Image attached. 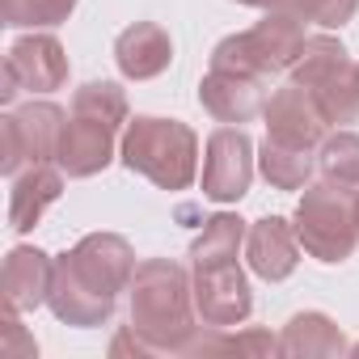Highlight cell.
<instances>
[{
    "mask_svg": "<svg viewBox=\"0 0 359 359\" xmlns=\"http://www.w3.org/2000/svg\"><path fill=\"white\" fill-rule=\"evenodd\" d=\"M110 161H114V127L110 123H97L89 114H68V127H64L55 165L68 177H93Z\"/></svg>",
    "mask_w": 359,
    "mask_h": 359,
    "instance_id": "cell-15",
    "label": "cell"
},
{
    "mask_svg": "<svg viewBox=\"0 0 359 359\" xmlns=\"http://www.w3.org/2000/svg\"><path fill=\"white\" fill-rule=\"evenodd\" d=\"M275 9H283L300 22H313L321 30H342L359 13V0H279Z\"/></svg>",
    "mask_w": 359,
    "mask_h": 359,
    "instance_id": "cell-25",
    "label": "cell"
},
{
    "mask_svg": "<svg viewBox=\"0 0 359 359\" xmlns=\"http://www.w3.org/2000/svg\"><path fill=\"white\" fill-rule=\"evenodd\" d=\"M68 114L55 102H26L22 110H9L0 118V135H5V152H0V173L18 177L22 165L55 161L60 140H64Z\"/></svg>",
    "mask_w": 359,
    "mask_h": 359,
    "instance_id": "cell-6",
    "label": "cell"
},
{
    "mask_svg": "<svg viewBox=\"0 0 359 359\" xmlns=\"http://www.w3.org/2000/svg\"><path fill=\"white\" fill-rule=\"evenodd\" d=\"M237 5H250V9H275L279 0H237Z\"/></svg>",
    "mask_w": 359,
    "mask_h": 359,
    "instance_id": "cell-27",
    "label": "cell"
},
{
    "mask_svg": "<svg viewBox=\"0 0 359 359\" xmlns=\"http://www.w3.org/2000/svg\"><path fill=\"white\" fill-rule=\"evenodd\" d=\"M258 169L275 191H304L313 182V148H296V144H279V140H262L258 144Z\"/></svg>",
    "mask_w": 359,
    "mask_h": 359,
    "instance_id": "cell-20",
    "label": "cell"
},
{
    "mask_svg": "<svg viewBox=\"0 0 359 359\" xmlns=\"http://www.w3.org/2000/svg\"><path fill=\"white\" fill-rule=\"evenodd\" d=\"M317 169H321L325 182L359 195V135L355 131L325 135V144L317 148Z\"/></svg>",
    "mask_w": 359,
    "mask_h": 359,
    "instance_id": "cell-22",
    "label": "cell"
},
{
    "mask_svg": "<svg viewBox=\"0 0 359 359\" xmlns=\"http://www.w3.org/2000/svg\"><path fill=\"white\" fill-rule=\"evenodd\" d=\"M355 216H359V195H355Z\"/></svg>",
    "mask_w": 359,
    "mask_h": 359,
    "instance_id": "cell-29",
    "label": "cell"
},
{
    "mask_svg": "<svg viewBox=\"0 0 359 359\" xmlns=\"http://www.w3.org/2000/svg\"><path fill=\"white\" fill-rule=\"evenodd\" d=\"M5 346H0V355L5 359H34L39 355V346H34V338H26V330H22V321H18V309L13 304H5Z\"/></svg>",
    "mask_w": 359,
    "mask_h": 359,
    "instance_id": "cell-26",
    "label": "cell"
},
{
    "mask_svg": "<svg viewBox=\"0 0 359 359\" xmlns=\"http://www.w3.org/2000/svg\"><path fill=\"white\" fill-rule=\"evenodd\" d=\"M304 22L283 13V9H266V18L254 30L229 34L216 43L212 51V68L220 72H241V76H271V72H292L300 47H304Z\"/></svg>",
    "mask_w": 359,
    "mask_h": 359,
    "instance_id": "cell-4",
    "label": "cell"
},
{
    "mask_svg": "<svg viewBox=\"0 0 359 359\" xmlns=\"http://www.w3.org/2000/svg\"><path fill=\"white\" fill-rule=\"evenodd\" d=\"M292 229L304 245L309 258L334 266V262H346L359 245V216H355V191H342L334 182H309L300 203H296V216H292Z\"/></svg>",
    "mask_w": 359,
    "mask_h": 359,
    "instance_id": "cell-3",
    "label": "cell"
},
{
    "mask_svg": "<svg viewBox=\"0 0 359 359\" xmlns=\"http://www.w3.org/2000/svg\"><path fill=\"white\" fill-rule=\"evenodd\" d=\"M245 220L241 216H233V212H216V216H208L203 220V233L195 237V245H191V266H212V262H229V258H237L241 254V245H245Z\"/></svg>",
    "mask_w": 359,
    "mask_h": 359,
    "instance_id": "cell-21",
    "label": "cell"
},
{
    "mask_svg": "<svg viewBox=\"0 0 359 359\" xmlns=\"http://www.w3.org/2000/svg\"><path fill=\"white\" fill-rule=\"evenodd\" d=\"M118 156L131 173L148 177L161 191H187L199 177V135L177 118L135 114L123 127Z\"/></svg>",
    "mask_w": 359,
    "mask_h": 359,
    "instance_id": "cell-2",
    "label": "cell"
},
{
    "mask_svg": "<svg viewBox=\"0 0 359 359\" xmlns=\"http://www.w3.org/2000/svg\"><path fill=\"white\" fill-rule=\"evenodd\" d=\"M68 258H72V266H76L93 287H102L106 296L127 292V287H131V275H135V266H140L131 241L118 237V233H89V237H81V241L68 250Z\"/></svg>",
    "mask_w": 359,
    "mask_h": 359,
    "instance_id": "cell-12",
    "label": "cell"
},
{
    "mask_svg": "<svg viewBox=\"0 0 359 359\" xmlns=\"http://www.w3.org/2000/svg\"><path fill=\"white\" fill-rule=\"evenodd\" d=\"M262 118H266V135H271V140H279V144L321 148V144H325V135H330V118L321 114L317 97H313L304 85H296V81L271 93V102H266Z\"/></svg>",
    "mask_w": 359,
    "mask_h": 359,
    "instance_id": "cell-10",
    "label": "cell"
},
{
    "mask_svg": "<svg viewBox=\"0 0 359 359\" xmlns=\"http://www.w3.org/2000/svg\"><path fill=\"white\" fill-rule=\"evenodd\" d=\"M355 68H359V64H355Z\"/></svg>",
    "mask_w": 359,
    "mask_h": 359,
    "instance_id": "cell-30",
    "label": "cell"
},
{
    "mask_svg": "<svg viewBox=\"0 0 359 359\" xmlns=\"http://www.w3.org/2000/svg\"><path fill=\"white\" fill-rule=\"evenodd\" d=\"M47 309L55 313V321L89 330V325H106V321L114 317L118 296H106L102 287H93V283L72 266V258H68V254H60V258H55V275H51Z\"/></svg>",
    "mask_w": 359,
    "mask_h": 359,
    "instance_id": "cell-11",
    "label": "cell"
},
{
    "mask_svg": "<svg viewBox=\"0 0 359 359\" xmlns=\"http://www.w3.org/2000/svg\"><path fill=\"white\" fill-rule=\"evenodd\" d=\"M245 262L266 283L287 279L296 271V262H300V237H296L292 220H283V216L254 220L250 233H245Z\"/></svg>",
    "mask_w": 359,
    "mask_h": 359,
    "instance_id": "cell-14",
    "label": "cell"
},
{
    "mask_svg": "<svg viewBox=\"0 0 359 359\" xmlns=\"http://www.w3.org/2000/svg\"><path fill=\"white\" fill-rule=\"evenodd\" d=\"M199 102L203 110L216 118V123H250L266 110L271 102V89H266V76H241V72H220L212 68L203 81H199Z\"/></svg>",
    "mask_w": 359,
    "mask_h": 359,
    "instance_id": "cell-13",
    "label": "cell"
},
{
    "mask_svg": "<svg viewBox=\"0 0 359 359\" xmlns=\"http://www.w3.org/2000/svg\"><path fill=\"white\" fill-rule=\"evenodd\" d=\"M346 351L351 346H346L342 330L325 313H296L279 334L283 359H330V355H346Z\"/></svg>",
    "mask_w": 359,
    "mask_h": 359,
    "instance_id": "cell-19",
    "label": "cell"
},
{
    "mask_svg": "<svg viewBox=\"0 0 359 359\" xmlns=\"http://www.w3.org/2000/svg\"><path fill=\"white\" fill-rule=\"evenodd\" d=\"M292 81L317 97L330 127L359 123V68L346 60V47L334 34H309L304 39V47L292 64Z\"/></svg>",
    "mask_w": 359,
    "mask_h": 359,
    "instance_id": "cell-5",
    "label": "cell"
},
{
    "mask_svg": "<svg viewBox=\"0 0 359 359\" xmlns=\"http://www.w3.org/2000/svg\"><path fill=\"white\" fill-rule=\"evenodd\" d=\"M72 9H76V0H0L5 26L13 30H51L68 22Z\"/></svg>",
    "mask_w": 359,
    "mask_h": 359,
    "instance_id": "cell-24",
    "label": "cell"
},
{
    "mask_svg": "<svg viewBox=\"0 0 359 359\" xmlns=\"http://www.w3.org/2000/svg\"><path fill=\"white\" fill-rule=\"evenodd\" d=\"M114 64L127 81H152L173 64V43L156 22H135L114 39Z\"/></svg>",
    "mask_w": 359,
    "mask_h": 359,
    "instance_id": "cell-18",
    "label": "cell"
},
{
    "mask_svg": "<svg viewBox=\"0 0 359 359\" xmlns=\"http://www.w3.org/2000/svg\"><path fill=\"white\" fill-rule=\"evenodd\" d=\"M351 355H359V342H355V346H351Z\"/></svg>",
    "mask_w": 359,
    "mask_h": 359,
    "instance_id": "cell-28",
    "label": "cell"
},
{
    "mask_svg": "<svg viewBox=\"0 0 359 359\" xmlns=\"http://www.w3.org/2000/svg\"><path fill=\"white\" fill-rule=\"evenodd\" d=\"M72 114H89L97 123H110L114 131L131 123V110H127V93L123 85L114 81H89L72 93Z\"/></svg>",
    "mask_w": 359,
    "mask_h": 359,
    "instance_id": "cell-23",
    "label": "cell"
},
{
    "mask_svg": "<svg viewBox=\"0 0 359 359\" xmlns=\"http://www.w3.org/2000/svg\"><path fill=\"white\" fill-rule=\"evenodd\" d=\"M195 313L203 325H216V330H233L254 313V292L237 258L195 266Z\"/></svg>",
    "mask_w": 359,
    "mask_h": 359,
    "instance_id": "cell-9",
    "label": "cell"
},
{
    "mask_svg": "<svg viewBox=\"0 0 359 359\" xmlns=\"http://www.w3.org/2000/svg\"><path fill=\"white\" fill-rule=\"evenodd\" d=\"M131 325L156 355H187L203 321L195 313V275L173 258H144L131 275Z\"/></svg>",
    "mask_w": 359,
    "mask_h": 359,
    "instance_id": "cell-1",
    "label": "cell"
},
{
    "mask_svg": "<svg viewBox=\"0 0 359 359\" xmlns=\"http://www.w3.org/2000/svg\"><path fill=\"white\" fill-rule=\"evenodd\" d=\"M68 85V55L55 34H26L5 55V89L0 102H13L22 89L30 93H55Z\"/></svg>",
    "mask_w": 359,
    "mask_h": 359,
    "instance_id": "cell-8",
    "label": "cell"
},
{
    "mask_svg": "<svg viewBox=\"0 0 359 359\" xmlns=\"http://www.w3.org/2000/svg\"><path fill=\"white\" fill-rule=\"evenodd\" d=\"M51 275H55V258L43 254L39 245H13L0 271V287H5V304H13L18 313H30L39 304H47L51 296Z\"/></svg>",
    "mask_w": 359,
    "mask_h": 359,
    "instance_id": "cell-16",
    "label": "cell"
},
{
    "mask_svg": "<svg viewBox=\"0 0 359 359\" xmlns=\"http://www.w3.org/2000/svg\"><path fill=\"white\" fill-rule=\"evenodd\" d=\"M254 165H258V148L241 127H216L208 135L203 148V195L212 203H237L245 199L250 182H254Z\"/></svg>",
    "mask_w": 359,
    "mask_h": 359,
    "instance_id": "cell-7",
    "label": "cell"
},
{
    "mask_svg": "<svg viewBox=\"0 0 359 359\" xmlns=\"http://www.w3.org/2000/svg\"><path fill=\"white\" fill-rule=\"evenodd\" d=\"M64 177L68 173L55 161H39L13 177V191H9V229L13 233H30L43 220V212L64 195Z\"/></svg>",
    "mask_w": 359,
    "mask_h": 359,
    "instance_id": "cell-17",
    "label": "cell"
}]
</instances>
